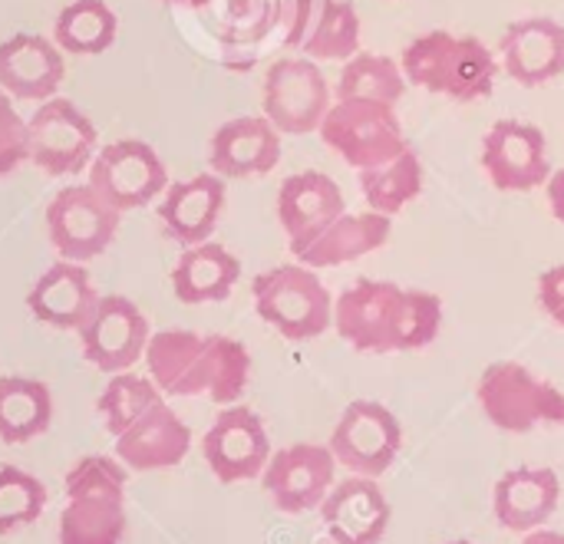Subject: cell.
Here are the masks:
<instances>
[{
	"label": "cell",
	"instance_id": "obj_33",
	"mask_svg": "<svg viewBox=\"0 0 564 544\" xmlns=\"http://www.w3.org/2000/svg\"><path fill=\"white\" fill-rule=\"evenodd\" d=\"M162 400H165V393L159 390V383L152 377H139L132 370H122V373H112L102 396L96 400V410H99L109 436L116 439L119 433H126L139 416H145Z\"/></svg>",
	"mask_w": 564,
	"mask_h": 544
},
{
	"label": "cell",
	"instance_id": "obj_32",
	"mask_svg": "<svg viewBox=\"0 0 564 544\" xmlns=\"http://www.w3.org/2000/svg\"><path fill=\"white\" fill-rule=\"evenodd\" d=\"M406 93V73L380 53H354L337 76V99H373L397 106Z\"/></svg>",
	"mask_w": 564,
	"mask_h": 544
},
{
	"label": "cell",
	"instance_id": "obj_37",
	"mask_svg": "<svg viewBox=\"0 0 564 544\" xmlns=\"http://www.w3.org/2000/svg\"><path fill=\"white\" fill-rule=\"evenodd\" d=\"M545 185H549V205H552V215H555V218L564 225V168L552 172Z\"/></svg>",
	"mask_w": 564,
	"mask_h": 544
},
{
	"label": "cell",
	"instance_id": "obj_23",
	"mask_svg": "<svg viewBox=\"0 0 564 544\" xmlns=\"http://www.w3.org/2000/svg\"><path fill=\"white\" fill-rule=\"evenodd\" d=\"M499 56L519 86H542L564 73V26L552 17L516 20L499 40Z\"/></svg>",
	"mask_w": 564,
	"mask_h": 544
},
{
	"label": "cell",
	"instance_id": "obj_19",
	"mask_svg": "<svg viewBox=\"0 0 564 544\" xmlns=\"http://www.w3.org/2000/svg\"><path fill=\"white\" fill-rule=\"evenodd\" d=\"M192 453L188 423L162 400L145 416H139L126 433L116 436V459L129 472H162L175 469Z\"/></svg>",
	"mask_w": 564,
	"mask_h": 544
},
{
	"label": "cell",
	"instance_id": "obj_13",
	"mask_svg": "<svg viewBox=\"0 0 564 544\" xmlns=\"http://www.w3.org/2000/svg\"><path fill=\"white\" fill-rule=\"evenodd\" d=\"M334 479H337V459L330 446L321 443H294L271 453L261 472L264 496L281 515L317 512L327 492L337 486Z\"/></svg>",
	"mask_w": 564,
	"mask_h": 544
},
{
	"label": "cell",
	"instance_id": "obj_29",
	"mask_svg": "<svg viewBox=\"0 0 564 544\" xmlns=\"http://www.w3.org/2000/svg\"><path fill=\"white\" fill-rule=\"evenodd\" d=\"M53 426V393L30 377H0V443L23 446Z\"/></svg>",
	"mask_w": 564,
	"mask_h": 544
},
{
	"label": "cell",
	"instance_id": "obj_10",
	"mask_svg": "<svg viewBox=\"0 0 564 544\" xmlns=\"http://www.w3.org/2000/svg\"><path fill=\"white\" fill-rule=\"evenodd\" d=\"M119 218L122 211H116L93 185H66L46 208V235L63 261L83 264L112 244Z\"/></svg>",
	"mask_w": 564,
	"mask_h": 544
},
{
	"label": "cell",
	"instance_id": "obj_21",
	"mask_svg": "<svg viewBox=\"0 0 564 544\" xmlns=\"http://www.w3.org/2000/svg\"><path fill=\"white\" fill-rule=\"evenodd\" d=\"M558 502H562V482L555 469L545 466H519L506 472L492 489L496 522L506 532H519V535L545 529V522H552V515L558 512Z\"/></svg>",
	"mask_w": 564,
	"mask_h": 544
},
{
	"label": "cell",
	"instance_id": "obj_2",
	"mask_svg": "<svg viewBox=\"0 0 564 544\" xmlns=\"http://www.w3.org/2000/svg\"><path fill=\"white\" fill-rule=\"evenodd\" d=\"M142 360L165 396H208L218 406L238 403L251 380L248 347L221 334L159 330Z\"/></svg>",
	"mask_w": 564,
	"mask_h": 544
},
{
	"label": "cell",
	"instance_id": "obj_26",
	"mask_svg": "<svg viewBox=\"0 0 564 544\" xmlns=\"http://www.w3.org/2000/svg\"><path fill=\"white\" fill-rule=\"evenodd\" d=\"M96 304H99V294L86 268L76 261H63V258L50 264L26 294V307L40 324H50L56 330H76V334L83 330Z\"/></svg>",
	"mask_w": 564,
	"mask_h": 544
},
{
	"label": "cell",
	"instance_id": "obj_4",
	"mask_svg": "<svg viewBox=\"0 0 564 544\" xmlns=\"http://www.w3.org/2000/svg\"><path fill=\"white\" fill-rule=\"evenodd\" d=\"M403 73H406V83L420 89H430L459 102H473V99L492 96L499 63H496V53L482 40L433 30V33L416 36L403 50Z\"/></svg>",
	"mask_w": 564,
	"mask_h": 544
},
{
	"label": "cell",
	"instance_id": "obj_17",
	"mask_svg": "<svg viewBox=\"0 0 564 544\" xmlns=\"http://www.w3.org/2000/svg\"><path fill=\"white\" fill-rule=\"evenodd\" d=\"M321 525L334 544H380L390 532L393 509L377 479L350 476L321 502Z\"/></svg>",
	"mask_w": 564,
	"mask_h": 544
},
{
	"label": "cell",
	"instance_id": "obj_11",
	"mask_svg": "<svg viewBox=\"0 0 564 544\" xmlns=\"http://www.w3.org/2000/svg\"><path fill=\"white\" fill-rule=\"evenodd\" d=\"M330 109V86L307 56H284L264 73V116L281 135L317 132Z\"/></svg>",
	"mask_w": 564,
	"mask_h": 544
},
{
	"label": "cell",
	"instance_id": "obj_8",
	"mask_svg": "<svg viewBox=\"0 0 564 544\" xmlns=\"http://www.w3.org/2000/svg\"><path fill=\"white\" fill-rule=\"evenodd\" d=\"M96 126L69 99L50 96L26 119V162L63 178L79 175L96 155Z\"/></svg>",
	"mask_w": 564,
	"mask_h": 544
},
{
	"label": "cell",
	"instance_id": "obj_9",
	"mask_svg": "<svg viewBox=\"0 0 564 544\" xmlns=\"http://www.w3.org/2000/svg\"><path fill=\"white\" fill-rule=\"evenodd\" d=\"M327 446H330L337 466L350 469L354 476L380 479L400 459L403 426L390 406L373 403V400H354L340 413Z\"/></svg>",
	"mask_w": 564,
	"mask_h": 544
},
{
	"label": "cell",
	"instance_id": "obj_24",
	"mask_svg": "<svg viewBox=\"0 0 564 544\" xmlns=\"http://www.w3.org/2000/svg\"><path fill=\"white\" fill-rule=\"evenodd\" d=\"M225 208V178L215 172H202L185 182H169L159 205V221L165 235L185 248L202 244L215 235Z\"/></svg>",
	"mask_w": 564,
	"mask_h": 544
},
{
	"label": "cell",
	"instance_id": "obj_39",
	"mask_svg": "<svg viewBox=\"0 0 564 544\" xmlns=\"http://www.w3.org/2000/svg\"><path fill=\"white\" fill-rule=\"evenodd\" d=\"M446 544H476V542H466V538H459V542H446Z\"/></svg>",
	"mask_w": 564,
	"mask_h": 544
},
{
	"label": "cell",
	"instance_id": "obj_28",
	"mask_svg": "<svg viewBox=\"0 0 564 544\" xmlns=\"http://www.w3.org/2000/svg\"><path fill=\"white\" fill-rule=\"evenodd\" d=\"M241 278V261L218 241H202L182 251L172 268V291L182 304L228 301Z\"/></svg>",
	"mask_w": 564,
	"mask_h": 544
},
{
	"label": "cell",
	"instance_id": "obj_6",
	"mask_svg": "<svg viewBox=\"0 0 564 544\" xmlns=\"http://www.w3.org/2000/svg\"><path fill=\"white\" fill-rule=\"evenodd\" d=\"M479 410L486 420L512 436H525L539 426H562L564 423V393L535 377L529 367L516 360H499L482 370L476 387Z\"/></svg>",
	"mask_w": 564,
	"mask_h": 544
},
{
	"label": "cell",
	"instance_id": "obj_5",
	"mask_svg": "<svg viewBox=\"0 0 564 544\" xmlns=\"http://www.w3.org/2000/svg\"><path fill=\"white\" fill-rule=\"evenodd\" d=\"M251 297L258 317L291 344L317 340L334 327V301L314 268L301 261L261 271L251 281Z\"/></svg>",
	"mask_w": 564,
	"mask_h": 544
},
{
	"label": "cell",
	"instance_id": "obj_38",
	"mask_svg": "<svg viewBox=\"0 0 564 544\" xmlns=\"http://www.w3.org/2000/svg\"><path fill=\"white\" fill-rule=\"evenodd\" d=\"M522 544H564L562 532H549V529H539V532H529Z\"/></svg>",
	"mask_w": 564,
	"mask_h": 544
},
{
	"label": "cell",
	"instance_id": "obj_1",
	"mask_svg": "<svg viewBox=\"0 0 564 544\" xmlns=\"http://www.w3.org/2000/svg\"><path fill=\"white\" fill-rule=\"evenodd\" d=\"M334 330L360 353H406L443 330V301L420 287L360 278L334 301Z\"/></svg>",
	"mask_w": 564,
	"mask_h": 544
},
{
	"label": "cell",
	"instance_id": "obj_7",
	"mask_svg": "<svg viewBox=\"0 0 564 544\" xmlns=\"http://www.w3.org/2000/svg\"><path fill=\"white\" fill-rule=\"evenodd\" d=\"M317 132L324 145H330L354 168L380 165L410 149L393 106L373 99H337Z\"/></svg>",
	"mask_w": 564,
	"mask_h": 544
},
{
	"label": "cell",
	"instance_id": "obj_27",
	"mask_svg": "<svg viewBox=\"0 0 564 544\" xmlns=\"http://www.w3.org/2000/svg\"><path fill=\"white\" fill-rule=\"evenodd\" d=\"M390 231H393L390 215H380L373 208L364 215L344 211L311 244H304L294 258L307 268H340V264H350L364 254L380 251L390 241Z\"/></svg>",
	"mask_w": 564,
	"mask_h": 544
},
{
	"label": "cell",
	"instance_id": "obj_25",
	"mask_svg": "<svg viewBox=\"0 0 564 544\" xmlns=\"http://www.w3.org/2000/svg\"><path fill=\"white\" fill-rule=\"evenodd\" d=\"M66 63L56 43L40 33H13L0 43V89L13 99L43 102L56 96Z\"/></svg>",
	"mask_w": 564,
	"mask_h": 544
},
{
	"label": "cell",
	"instance_id": "obj_3",
	"mask_svg": "<svg viewBox=\"0 0 564 544\" xmlns=\"http://www.w3.org/2000/svg\"><path fill=\"white\" fill-rule=\"evenodd\" d=\"M129 469L112 456H83L66 472L59 544H126Z\"/></svg>",
	"mask_w": 564,
	"mask_h": 544
},
{
	"label": "cell",
	"instance_id": "obj_14",
	"mask_svg": "<svg viewBox=\"0 0 564 544\" xmlns=\"http://www.w3.org/2000/svg\"><path fill=\"white\" fill-rule=\"evenodd\" d=\"M202 456L221 486L261 479L271 459V439L261 416L248 406H225L202 439Z\"/></svg>",
	"mask_w": 564,
	"mask_h": 544
},
{
	"label": "cell",
	"instance_id": "obj_35",
	"mask_svg": "<svg viewBox=\"0 0 564 544\" xmlns=\"http://www.w3.org/2000/svg\"><path fill=\"white\" fill-rule=\"evenodd\" d=\"M26 159V122L13 106V96L0 89V178L17 172Z\"/></svg>",
	"mask_w": 564,
	"mask_h": 544
},
{
	"label": "cell",
	"instance_id": "obj_36",
	"mask_svg": "<svg viewBox=\"0 0 564 544\" xmlns=\"http://www.w3.org/2000/svg\"><path fill=\"white\" fill-rule=\"evenodd\" d=\"M539 304L558 327H564V264L549 268L539 278Z\"/></svg>",
	"mask_w": 564,
	"mask_h": 544
},
{
	"label": "cell",
	"instance_id": "obj_18",
	"mask_svg": "<svg viewBox=\"0 0 564 544\" xmlns=\"http://www.w3.org/2000/svg\"><path fill=\"white\" fill-rule=\"evenodd\" d=\"M288 46L307 59H350L360 50V13L350 0H294Z\"/></svg>",
	"mask_w": 564,
	"mask_h": 544
},
{
	"label": "cell",
	"instance_id": "obj_15",
	"mask_svg": "<svg viewBox=\"0 0 564 544\" xmlns=\"http://www.w3.org/2000/svg\"><path fill=\"white\" fill-rule=\"evenodd\" d=\"M149 337L152 330H149L145 314L122 294L99 297L96 311L79 330L83 357L109 377L132 370L145 357Z\"/></svg>",
	"mask_w": 564,
	"mask_h": 544
},
{
	"label": "cell",
	"instance_id": "obj_20",
	"mask_svg": "<svg viewBox=\"0 0 564 544\" xmlns=\"http://www.w3.org/2000/svg\"><path fill=\"white\" fill-rule=\"evenodd\" d=\"M347 211L340 185L324 172H297L281 182L278 218L291 238V254L311 244L334 218Z\"/></svg>",
	"mask_w": 564,
	"mask_h": 544
},
{
	"label": "cell",
	"instance_id": "obj_30",
	"mask_svg": "<svg viewBox=\"0 0 564 544\" xmlns=\"http://www.w3.org/2000/svg\"><path fill=\"white\" fill-rule=\"evenodd\" d=\"M116 30H119V20L106 0H73L59 10L53 40L63 53L96 56L116 43Z\"/></svg>",
	"mask_w": 564,
	"mask_h": 544
},
{
	"label": "cell",
	"instance_id": "obj_16",
	"mask_svg": "<svg viewBox=\"0 0 564 544\" xmlns=\"http://www.w3.org/2000/svg\"><path fill=\"white\" fill-rule=\"evenodd\" d=\"M482 168L499 192H532L549 182V142L532 122L502 119L482 139Z\"/></svg>",
	"mask_w": 564,
	"mask_h": 544
},
{
	"label": "cell",
	"instance_id": "obj_34",
	"mask_svg": "<svg viewBox=\"0 0 564 544\" xmlns=\"http://www.w3.org/2000/svg\"><path fill=\"white\" fill-rule=\"evenodd\" d=\"M46 486L20 466H0V538L40 522Z\"/></svg>",
	"mask_w": 564,
	"mask_h": 544
},
{
	"label": "cell",
	"instance_id": "obj_31",
	"mask_svg": "<svg viewBox=\"0 0 564 544\" xmlns=\"http://www.w3.org/2000/svg\"><path fill=\"white\" fill-rule=\"evenodd\" d=\"M360 192L373 211L393 218L400 208H406L423 192L420 155L413 149H403L400 155H393L380 165L360 168Z\"/></svg>",
	"mask_w": 564,
	"mask_h": 544
},
{
	"label": "cell",
	"instance_id": "obj_12",
	"mask_svg": "<svg viewBox=\"0 0 564 544\" xmlns=\"http://www.w3.org/2000/svg\"><path fill=\"white\" fill-rule=\"evenodd\" d=\"M89 185L116 208L135 211L169 188V172L159 152L142 139H119L102 145L89 162Z\"/></svg>",
	"mask_w": 564,
	"mask_h": 544
},
{
	"label": "cell",
	"instance_id": "obj_22",
	"mask_svg": "<svg viewBox=\"0 0 564 544\" xmlns=\"http://www.w3.org/2000/svg\"><path fill=\"white\" fill-rule=\"evenodd\" d=\"M208 162L221 178L268 175L281 162V132L268 116H238L212 135Z\"/></svg>",
	"mask_w": 564,
	"mask_h": 544
}]
</instances>
